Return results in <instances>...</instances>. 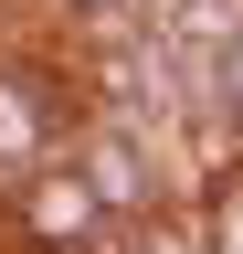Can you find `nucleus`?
<instances>
[{
  "label": "nucleus",
  "instance_id": "f257e3e1",
  "mask_svg": "<svg viewBox=\"0 0 243 254\" xmlns=\"http://www.w3.org/2000/svg\"><path fill=\"white\" fill-rule=\"evenodd\" d=\"M148 138H159V127H127V117H74V138H64V159L85 170V190H96L106 222H127V233H159L169 201H180V190H169L180 170Z\"/></svg>",
  "mask_w": 243,
  "mask_h": 254
},
{
  "label": "nucleus",
  "instance_id": "f03ea898",
  "mask_svg": "<svg viewBox=\"0 0 243 254\" xmlns=\"http://www.w3.org/2000/svg\"><path fill=\"white\" fill-rule=\"evenodd\" d=\"M222 117H233V138H243V32L222 43Z\"/></svg>",
  "mask_w": 243,
  "mask_h": 254
}]
</instances>
